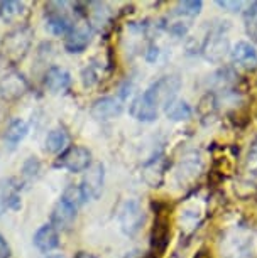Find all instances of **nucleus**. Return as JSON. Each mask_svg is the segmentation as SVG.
I'll return each instance as SVG.
<instances>
[{"label":"nucleus","instance_id":"f257e3e1","mask_svg":"<svg viewBox=\"0 0 257 258\" xmlns=\"http://www.w3.org/2000/svg\"><path fill=\"white\" fill-rule=\"evenodd\" d=\"M32 36L34 32L29 26H19L12 29L11 32H7L2 42L4 57L12 64H17L19 61H22L31 49Z\"/></svg>","mask_w":257,"mask_h":258},{"label":"nucleus","instance_id":"f03ea898","mask_svg":"<svg viewBox=\"0 0 257 258\" xmlns=\"http://www.w3.org/2000/svg\"><path fill=\"white\" fill-rule=\"evenodd\" d=\"M144 211L142 206L139 204V201L135 199H127L122 208L119 211V223L120 228H122L124 235L127 236H135L140 231V228L144 225Z\"/></svg>","mask_w":257,"mask_h":258},{"label":"nucleus","instance_id":"7ed1b4c3","mask_svg":"<svg viewBox=\"0 0 257 258\" xmlns=\"http://www.w3.org/2000/svg\"><path fill=\"white\" fill-rule=\"evenodd\" d=\"M91 165V152L86 147L75 145L68 147L65 152L60 155L58 167H63L70 172H85Z\"/></svg>","mask_w":257,"mask_h":258},{"label":"nucleus","instance_id":"20e7f679","mask_svg":"<svg viewBox=\"0 0 257 258\" xmlns=\"http://www.w3.org/2000/svg\"><path fill=\"white\" fill-rule=\"evenodd\" d=\"M91 36H93L91 24L86 21V19H81V21L73 24L70 34L66 36L65 49L68 52H71V54H75V52H83L90 44Z\"/></svg>","mask_w":257,"mask_h":258},{"label":"nucleus","instance_id":"39448f33","mask_svg":"<svg viewBox=\"0 0 257 258\" xmlns=\"http://www.w3.org/2000/svg\"><path fill=\"white\" fill-rule=\"evenodd\" d=\"M179 88H181V80L178 76H163L161 80H158L156 83H152L147 88V91L151 93L154 101L161 106H166L168 103H171L173 100H176V95Z\"/></svg>","mask_w":257,"mask_h":258},{"label":"nucleus","instance_id":"423d86ee","mask_svg":"<svg viewBox=\"0 0 257 258\" xmlns=\"http://www.w3.org/2000/svg\"><path fill=\"white\" fill-rule=\"evenodd\" d=\"M29 90V83L24 78L22 73L19 71H9L6 76L0 80V96L7 101L19 100L24 96Z\"/></svg>","mask_w":257,"mask_h":258},{"label":"nucleus","instance_id":"0eeeda50","mask_svg":"<svg viewBox=\"0 0 257 258\" xmlns=\"http://www.w3.org/2000/svg\"><path fill=\"white\" fill-rule=\"evenodd\" d=\"M104 181H105V169L104 164H93L86 170L83 182L80 184L83 189L86 199H98L104 191Z\"/></svg>","mask_w":257,"mask_h":258},{"label":"nucleus","instance_id":"6e6552de","mask_svg":"<svg viewBox=\"0 0 257 258\" xmlns=\"http://www.w3.org/2000/svg\"><path fill=\"white\" fill-rule=\"evenodd\" d=\"M203 52L205 57L212 62H220L229 52V39L224 36L222 29L213 31L207 36V41L203 44Z\"/></svg>","mask_w":257,"mask_h":258},{"label":"nucleus","instance_id":"1a4fd4ad","mask_svg":"<svg viewBox=\"0 0 257 258\" xmlns=\"http://www.w3.org/2000/svg\"><path fill=\"white\" fill-rule=\"evenodd\" d=\"M158 113H159V105L154 101V98L147 90L130 105V115L139 121H154L158 118Z\"/></svg>","mask_w":257,"mask_h":258},{"label":"nucleus","instance_id":"9d476101","mask_svg":"<svg viewBox=\"0 0 257 258\" xmlns=\"http://www.w3.org/2000/svg\"><path fill=\"white\" fill-rule=\"evenodd\" d=\"M230 56H232L234 64L242 68V70H245V71L257 70V51L250 42L239 41L234 47H232Z\"/></svg>","mask_w":257,"mask_h":258},{"label":"nucleus","instance_id":"9b49d317","mask_svg":"<svg viewBox=\"0 0 257 258\" xmlns=\"http://www.w3.org/2000/svg\"><path fill=\"white\" fill-rule=\"evenodd\" d=\"M124 105L120 98L115 96H104V98L96 100L91 106V115L96 120H112L115 116L122 113Z\"/></svg>","mask_w":257,"mask_h":258},{"label":"nucleus","instance_id":"f8f14e48","mask_svg":"<svg viewBox=\"0 0 257 258\" xmlns=\"http://www.w3.org/2000/svg\"><path fill=\"white\" fill-rule=\"evenodd\" d=\"M151 245H152V250L156 251L158 255H163L169 245V220H168V216H164L161 213H159L156 216V220H154Z\"/></svg>","mask_w":257,"mask_h":258},{"label":"nucleus","instance_id":"ddd939ff","mask_svg":"<svg viewBox=\"0 0 257 258\" xmlns=\"http://www.w3.org/2000/svg\"><path fill=\"white\" fill-rule=\"evenodd\" d=\"M71 85V76L70 73L63 68L51 66L44 75V86L51 93H65L70 90Z\"/></svg>","mask_w":257,"mask_h":258},{"label":"nucleus","instance_id":"4468645a","mask_svg":"<svg viewBox=\"0 0 257 258\" xmlns=\"http://www.w3.org/2000/svg\"><path fill=\"white\" fill-rule=\"evenodd\" d=\"M32 241L37 250L47 253L60 245V233H58V230L53 225H44L36 231Z\"/></svg>","mask_w":257,"mask_h":258},{"label":"nucleus","instance_id":"2eb2a0df","mask_svg":"<svg viewBox=\"0 0 257 258\" xmlns=\"http://www.w3.org/2000/svg\"><path fill=\"white\" fill-rule=\"evenodd\" d=\"M73 27V22L63 11H49L46 17V29L55 36L66 37Z\"/></svg>","mask_w":257,"mask_h":258},{"label":"nucleus","instance_id":"dca6fc26","mask_svg":"<svg viewBox=\"0 0 257 258\" xmlns=\"http://www.w3.org/2000/svg\"><path fill=\"white\" fill-rule=\"evenodd\" d=\"M76 213L78 211H75V209L70 208L60 199L51 213V225L56 230H68L73 225V221L76 220Z\"/></svg>","mask_w":257,"mask_h":258},{"label":"nucleus","instance_id":"f3484780","mask_svg":"<svg viewBox=\"0 0 257 258\" xmlns=\"http://www.w3.org/2000/svg\"><path fill=\"white\" fill-rule=\"evenodd\" d=\"M26 4L24 2H16V0H7V2H0V17L4 22L14 24L19 22L26 16Z\"/></svg>","mask_w":257,"mask_h":258},{"label":"nucleus","instance_id":"a211bd4d","mask_svg":"<svg viewBox=\"0 0 257 258\" xmlns=\"http://www.w3.org/2000/svg\"><path fill=\"white\" fill-rule=\"evenodd\" d=\"M27 132H29V125L24 120L16 118L7 125L6 132H4V140H6L11 147H16L21 140H24Z\"/></svg>","mask_w":257,"mask_h":258},{"label":"nucleus","instance_id":"6ab92c4d","mask_svg":"<svg viewBox=\"0 0 257 258\" xmlns=\"http://www.w3.org/2000/svg\"><path fill=\"white\" fill-rule=\"evenodd\" d=\"M68 142H70V137H68L66 130L55 128L46 137V150L49 154H63L68 149Z\"/></svg>","mask_w":257,"mask_h":258},{"label":"nucleus","instance_id":"aec40b11","mask_svg":"<svg viewBox=\"0 0 257 258\" xmlns=\"http://www.w3.org/2000/svg\"><path fill=\"white\" fill-rule=\"evenodd\" d=\"M21 206V199H19L17 194V187L16 186H0V216L6 211L7 208L11 209H17Z\"/></svg>","mask_w":257,"mask_h":258},{"label":"nucleus","instance_id":"412c9836","mask_svg":"<svg viewBox=\"0 0 257 258\" xmlns=\"http://www.w3.org/2000/svg\"><path fill=\"white\" fill-rule=\"evenodd\" d=\"M61 201L65 204H68L70 208H73L75 211H78V209L81 208V204H83L85 201H88V199H86L81 186H75V184H71V186H68L65 189V192H63V196H61Z\"/></svg>","mask_w":257,"mask_h":258},{"label":"nucleus","instance_id":"4be33fe9","mask_svg":"<svg viewBox=\"0 0 257 258\" xmlns=\"http://www.w3.org/2000/svg\"><path fill=\"white\" fill-rule=\"evenodd\" d=\"M164 111H166L168 118L171 120H188L193 113L191 106L186 103V101H181V100H173L171 103H168L166 106H164Z\"/></svg>","mask_w":257,"mask_h":258},{"label":"nucleus","instance_id":"5701e85b","mask_svg":"<svg viewBox=\"0 0 257 258\" xmlns=\"http://www.w3.org/2000/svg\"><path fill=\"white\" fill-rule=\"evenodd\" d=\"M244 26L245 32L257 44V2H252L244 11Z\"/></svg>","mask_w":257,"mask_h":258},{"label":"nucleus","instance_id":"b1692460","mask_svg":"<svg viewBox=\"0 0 257 258\" xmlns=\"http://www.w3.org/2000/svg\"><path fill=\"white\" fill-rule=\"evenodd\" d=\"M201 7L203 2H200V0H185V2H179L176 6V14L186 17H196L201 12Z\"/></svg>","mask_w":257,"mask_h":258},{"label":"nucleus","instance_id":"393cba45","mask_svg":"<svg viewBox=\"0 0 257 258\" xmlns=\"http://www.w3.org/2000/svg\"><path fill=\"white\" fill-rule=\"evenodd\" d=\"M245 172L252 177H257V140L250 145L245 159Z\"/></svg>","mask_w":257,"mask_h":258},{"label":"nucleus","instance_id":"a878e982","mask_svg":"<svg viewBox=\"0 0 257 258\" xmlns=\"http://www.w3.org/2000/svg\"><path fill=\"white\" fill-rule=\"evenodd\" d=\"M81 80H83L85 88H90V86H93V85L98 83L100 75H98V71H96L93 66H86L85 70L81 71Z\"/></svg>","mask_w":257,"mask_h":258},{"label":"nucleus","instance_id":"bb28decb","mask_svg":"<svg viewBox=\"0 0 257 258\" xmlns=\"http://www.w3.org/2000/svg\"><path fill=\"white\" fill-rule=\"evenodd\" d=\"M39 169H41V164L37 162L36 157H31L27 160L26 164H24V167H22V172H24V176H29V177H34L37 172H39Z\"/></svg>","mask_w":257,"mask_h":258},{"label":"nucleus","instance_id":"cd10ccee","mask_svg":"<svg viewBox=\"0 0 257 258\" xmlns=\"http://www.w3.org/2000/svg\"><path fill=\"white\" fill-rule=\"evenodd\" d=\"M217 6L218 7H222V9H227L229 12H237V11H240L242 6H244V2H229V0H224V2H217Z\"/></svg>","mask_w":257,"mask_h":258},{"label":"nucleus","instance_id":"c85d7f7f","mask_svg":"<svg viewBox=\"0 0 257 258\" xmlns=\"http://www.w3.org/2000/svg\"><path fill=\"white\" fill-rule=\"evenodd\" d=\"M0 258H11V246L2 235H0Z\"/></svg>","mask_w":257,"mask_h":258},{"label":"nucleus","instance_id":"c756f323","mask_svg":"<svg viewBox=\"0 0 257 258\" xmlns=\"http://www.w3.org/2000/svg\"><path fill=\"white\" fill-rule=\"evenodd\" d=\"M76 258H96V256H93V255H88V253H80L78 256Z\"/></svg>","mask_w":257,"mask_h":258},{"label":"nucleus","instance_id":"7c9ffc66","mask_svg":"<svg viewBox=\"0 0 257 258\" xmlns=\"http://www.w3.org/2000/svg\"><path fill=\"white\" fill-rule=\"evenodd\" d=\"M46 258H66L65 255H49V256H46Z\"/></svg>","mask_w":257,"mask_h":258}]
</instances>
